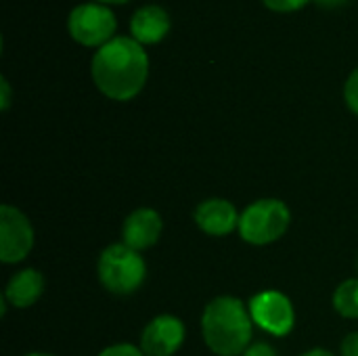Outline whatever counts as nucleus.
I'll return each instance as SVG.
<instances>
[{
  "mask_svg": "<svg viewBox=\"0 0 358 356\" xmlns=\"http://www.w3.org/2000/svg\"><path fill=\"white\" fill-rule=\"evenodd\" d=\"M92 82L111 101H132L147 84L149 55L132 36H115L99 46L90 61Z\"/></svg>",
  "mask_w": 358,
  "mask_h": 356,
  "instance_id": "1",
  "label": "nucleus"
},
{
  "mask_svg": "<svg viewBox=\"0 0 358 356\" xmlns=\"http://www.w3.org/2000/svg\"><path fill=\"white\" fill-rule=\"evenodd\" d=\"M201 338L216 356H241L254 342V321L248 302L235 296L212 298L201 313Z\"/></svg>",
  "mask_w": 358,
  "mask_h": 356,
  "instance_id": "2",
  "label": "nucleus"
},
{
  "mask_svg": "<svg viewBox=\"0 0 358 356\" xmlns=\"http://www.w3.org/2000/svg\"><path fill=\"white\" fill-rule=\"evenodd\" d=\"M99 283L113 296H130L147 281V262L141 252L117 241L107 245L96 260Z\"/></svg>",
  "mask_w": 358,
  "mask_h": 356,
  "instance_id": "3",
  "label": "nucleus"
},
{
  "mask_svg": "<svg viewBox=\"0 0 358 356\" xmlns=\"http://www.w3.org/2000/svg\"><path fill=\"white\" fill-rule=\"evenodd\" d=\"M289 225H292L289 206L279 197H262L248 204L241 210L237 233L245 243L254 248H264L285 237Z\"/></svg>",
  "mask_w": 358,
  "mask_h": 356,
  "instance_id": "4",
  "label": "nucleus"
},
{
  "mask_svg": "<svg viewBox=\"0 0 358 356\" xmlns=\"http://www.w3.org/2000/svg\"><path fill=\"white\" fill-rule=\"evenodd\" d=\"M117 17L103 2H82L69 10L67 31L71 38L84 46H103L111 38H115Z\"/></svg>",
  "mask_w": 358,
  "mask_h": 356,
  "instance_id": "5",
  "label": "nucleus"
},
{
  "mask_svg": "<svg viewBox=\"0 0 358 356\" xmlns=\"http://www.w3.org/2000/svg\"><path fill=\"white\" fill-rule=\"evenodd\" d=\"M252 321L273 338H287L296 327V308L289 296L279 290L256 292L248 302Z\"/></svg>",
  "mask_w": 358,
  "mask_h": 356,
  "instance_id": "6",
  "label": "nucleus"
},
{
  "mask_svg": "<svg viewBox=\"0 0 358 356\" xmlns=\"http://www.w3.org/2000/svg\"><path fill=\"white\" fill-rule=\"evenodd\" d=\"M36 245V231L25 212L13 204L0 206V262L19 264Z\"/></svg>",
  "mask_w": 358,
  "mask_h": 356,
  "instance_id": "7",
  "label": "nucleus"
},
{
  "mask_svg": "<svg viewBox=\"0 0 358 356\" xmlns=\"http://www.w3.org/2000/svg\"><path fill=\"white\" fill-rule=\"evenodd\" d=\"M187 327L176 315H157L141 332L138 348L145 356H174L185 346Z\"/></svg>",
  "mask_w": 358,
  "mask_h": 356,
  "instance_id": "8",
  "label": "nucleus"
},
{
  "mask_svg": "<svg viewBox=\"0 0 358 356\" xmlns=\"http://www.w3.org/2000/svg\"><path fill=\"white\" fill-rule=\"evenodd\" d=\"M241 212L224 197H208L193 210L195 227L208 237H229L239 229Z\"/></svg>",
  "mask_w": 358,
  "mask_h": 356,
  "instance_id": "9",
  "label": "nucleus"
},
{
  "mask_svg": "<svg viewBox=\"0 0 358 356\" xmlns=\"http://www.w3.org/2000/svg\"><path fill=\"white\" fill-rule=\"evenodd\" d=\"M164 233V218L153 208H136L122 222V243L136 252L151 250Z\"/></svg>",
  "mask_w": 358,
  "mask_h": 356,
  "instance_id": "10",
  "label": "nucleus"
},
{
  "mask_svg": "<svg viewBox=\"0 0 358 356\" xmlns=\"http://www.w3.org/2000/svg\"><path fill=\"white\" fill-rule=\"evenodd\" d=\"M44 287H46L44 275L38 269L27 266L10 275V279L4 285L2 298L6 300L8 306L17 311H25L38 304V300L44 294Z\"/></svg>",
  "mask_w": 358,
  "mask_h": 356,
  "instance_id": "11",
  "label": "nucleus"
},
{
  "mask_svg": "<svg viewBox=\"0 0 358 356\" xmlns=\"http://www.w3.org/2000/svg\"><path fill=\"white\" fill-rule=\"evenodd\" d=\"M170 15L162 4H143L130 17V34L141 44H157L170 31Z\"/></svg>",
  "mask_w": 358,
  "mask_h": 356,
  "instance_id": "12",
  "label": "nucleus"
},
{
  "mask_svg": "<svg viewBox=\"0 0 358 356\" xmlns=\"http://www.w3.org/2000/svg\"><path fill=\"white\" fill-rule=\"evenodd\" d=\"M331 306L342 319L358 321V277H350L336 287Z\"/></svg>",
  "mask_w": 358,
  "mask_h": 356,
  "instance_id": "13",
  "label": "nucleus"
},
{
  "mask_svg": "<svg viewBox=\"0 0 358 356\" xmlns=\"http://www.w3.org/2000/svg\"><path fill=\"white\" fill-rule=\"evenodd\" d=\"M344 101H346V107L358 115V65L348 73L346 78V84H344Z\"/></svg>",
  "mask_w": 358,
  "mask_h": 356,
  "instance_id": "14",
  "label": "nucleus"
},
{
  "mask_svg": "<svg viewBox=\"0 0 358 356\" xmlns=\"http://www.w3.org/2000/svg\"><path fill=\"white\" fill-rule=\"evenodd\" d=\"M96 356H145L143 350L130 342H117V344H111L107 348H103Z\"/></svg>",
  "mask_w": 358,
  "mask_h": 356,
  "instance_id": "15",
  "label": "nucleus"
},
{
  "mask_svg": "<svg viewBox=\"0 0 358 356\" xmlns=\"http://www.w3.org/2000/svg\"><path fill=\"white\" fill-rule=\"evenodd\" d=\"M241 356H279V350L271 344V342H264V340H254L248 350Z\"/></svg>",
  "mask_w": 358,
  "mask_h": 356,
  "instance_id": "16",
  "label": "nucleus"
},
{
  "mask_svg": "<svg viewBox=\"0 0 358 356\" xmlns=\"http://www.w3.org/2000/svg\"><path fill=\"white\" fill-rule=\"evenodd\" d=\"M262 2L277 13H292V10L302 8L308 0H262Z\"/></svg>",
  "mask_w": 358,
  "mask_h": 356,
  "instance_id": "17",
  "label": "nucleus"
},
{
  "mask_svg": "<svg viewBox=\"0 0 358 356\" xmlns=\"http://www.w3.org/2000/svg\"><path fill=\"white\" fill-rule=\"evenodd\" d=\"M340 356H358V329L350 332L340 342Z\"/></svg>",
  "mask_w": 358,
  "mask_h": 356,
  "instance_id": "18",
  "label": "nucleus"
},
{
  "mask_svg": "<svg viewBox=\"0 0 358 356\" xmlns=\"http://www.w3.org/2000/svg\"><path fill=\"white\" fill-rule=\"evenodd\" d=\"M0 90H2V94H0V109H2V111H8L13 92H10V84H8V80H6L4 76L0 78Z\"/></svg>",
  "mask_w": 358,
  "mask_h": 356,
  "instance_id": "19",
  "label": "nucleus"
},
{
  "mask_svg": "<svg viewBox=\"0 0 358 356\" xmlns=\"http://www.w3.org/2000/svg\"><path fill=\"white\" fill-rule=\"evenodd\" d=\"M300 356H340V355H336V353H331V350H327V348H310V350L302 353Z\"/></svg>",
  "mask_w": 358,
  "mask_h": 356,
  "instance_id": "20",
  "label": "nucleus"
},
{
  "mask_svg": "<svg viewBox=\"0 0 358 356\" xmlns=\"http://www.w3.org/2000/svg\"><path fill=\"white\" fill-rule=\"evenodd\" d=\"M317 4H321V6H327V8H334V6H342V4H346L348 0H315Z\"/></svg>",
  "mask_w": 358,
  "mask_h": 356,
  "instance_id": "21",
  "label": "nucleus"
},
{
  "mask_svg": "<svg viewBox=\"0 0 358 356\" xmlns=\"http://www.w3.org/2000/svg\"><path fill=\"white\" fill-rule=\"evenodd\" d=\"M96 2H103V4H124L128 0H96Z\"/></svg>",
  "mask_w": 358,
  "mask_h": 356,
  "instance_id": "22",
  "label": "nucleus"
},
{
  "mask_svg": "<svg viewBox=\"0 0 358 356\" xmlns=\"http://www.w3.org/2000/svg\"><path fill=\"white\" fill-rule=\"evenodd\" d=\"M23 356H57V355H50V353H27V355Z\"/></svg>",
  "mask_w": 358,
  "mask_h": 356,
  "instance_id": "23",
  "label": "nucleus"
},
{
  "mask_svg": "<svg viewBox=\"0 0 358 356\" xmlns=\"http://www.w3.org/2000/svg\"><path fill=\"white\" fill-rule=\"evenodd\" d=\"M357 273H358V256H357Z\"/></svg>",
  "mask_w": 358,
  "mask_h": 356,
  "instance_id": "24",
  "label": "nucleus"
}]
</instances>
